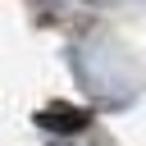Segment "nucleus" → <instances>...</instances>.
Segmentation results:
<instances>
[{
    "mask_svg": "<svg viewBox=\"0 0 146 146\" xmlns=\"http://www.w3.org/2000/svg\"><path fill=\"white\" fill-rule=\"evenodd\" d=\"M41 123L46 128H82V114L73 110V114H41Z\"/></svg>",
    "mask_w": 146,
    "mask_h": 146,
    "instance_id": "1",
    "label": "nucleus"
}]
</instances>
